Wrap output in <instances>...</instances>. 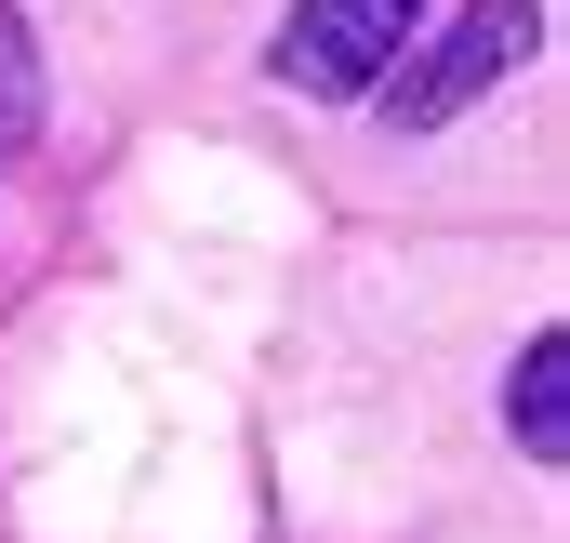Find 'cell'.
<instances>
[{
	"mask_svg": "<svg viewBox=\"0 0 570 543\" xmlns=\"http://www.w3.org/2000/svg\"><path fill=\"white\" fill-rule=\"evenodd\" d=\"M0 146H40V40L13 0H0Z\"/></svg>",
	"mask_w": 570,
	"mask_h": 543,
	"instance_id": "cell-4",
	"label": "cell"
},
{
	"mask_svg": "<svg viewBox=\"0 0 570 543\" xmlns=\"http://www.w3.org/2000/svg\"><path fill=\"white\" fill-rule=\"evenodd\" d=\"M531 40H544V0H464L425 53H399V67H385V93H399V120H412V134H438V120H464L504 67H531Z\"/></svg>",
	"mask_w": 570,
	"mask_h": 543,
	"instance_id": "cell-1",
	"label": "cell"
},
{
	"mask_svg": "<svg viewBox=\"0 0 570 543\" xmlns=\"http://www.w3.org/2000/svg\"><path fill=\"white\" fill-rule=\"evenodd\" d=\"M504 411H518V451H531V464H570V345H558V332L518 358Z\"/></svg>",
	"mask_w": 570,
	"mask_h": 543,
	"instance_id": "cell-3",
	"label": "cell"
},
{
	"mask_svg": "<svg viewBox=\"0 0 570 543\" xmlns=\"http://www.w3.org/2000/svg\"><path fill=\"white\" fill-rule=\"evenodd\" d=\"M412 27H425V0H292L266 67H279L292 93H372L412 53Z\"/></svg>",
	"mask_w": 570,
	"mask_h": 543,
	"instance_id": "cell-2",
	"label": "cell"
}]
</instances>
